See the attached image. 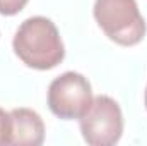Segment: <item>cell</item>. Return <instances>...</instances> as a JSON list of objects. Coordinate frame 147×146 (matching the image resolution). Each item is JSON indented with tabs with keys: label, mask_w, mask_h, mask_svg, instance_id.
Segmentation results:
<instances>
[{
	"label": "cell",
	"mask_w": 147,
	"mask_h": 146,
	"mask_svg": "<svg viewBox=\"0 0 147 146\" xmlns=\"http://www.w3.org/2000/svg\"><path fill=\"white\" fill-rule=\"evenodd\" d=\"M12 48L24 65L36 71L55 69L65 57V46L55 23L43 16L22 21L14 35Z\"/></svg>",
	"instance_id": "cell-1"
},
{
	"label": "cell",
	"mask_w": 147,
	"mask_h": 146,
	"mask_svg": "<svg viewBox=\"0 0 147 146\" xmlns=\"http://www.w3.org/2000/svg\"><path fill=\"white\" fill-rule=\"evenodd\" d=\"M94 19L111 41L134 46L146 36V21L135 0H96Z\"/></svg>",
	"instance_id": "cell-2"
},
{
	"label": "cell",
	"mask_w": 147,
	"mask_h": 146,
	"mask_svg": "<svg viewBox=\"0 0 147 146\" xmlns=\"http://www.w3.org/2000/svg\"><path fill=\"white\" fill-rule=\"evenodd\" d=\"M82 138L91 146L116 145L123 134V115L120 105L106 95L92 98L91 107L79 119Z\"/></svg>",
	"instance_id": "cell-3"
},
{
	"label": "cell",
	"mask_w": 147,
	"mask_h": 146,
	"mask_svg": "<svg viewBox=\"0 0 147 146\" xmlns=\"http://www.w3.org/2000/svg\"><path fill=\"white\" fill-rule=\"evenodd\" d=\"M92 103V89L87 77L69 71L55 77L48 88V107L53 115L72 120L80 119Z\"/></svg>",
	"instance_id": "cell-4"
},
{
	"label": "cell",
	"mask_w": 147,
	"mask_h": 146,
	"mask_svg": "<svg viewBox=\"0 0 147 146\" xmlns=\"http://www.w3.org/2000/svg\"><path fill=\"white\" fill-rule=\"evenodd\" d=\"M10 146H39L45 141V122L31 108L10 110Z\"/></svg>",
	"instance_id": "cell-5"
},
{
	"label": "cell",
	"mask_w": 147,
	"mask_h": 146,
	"mask_svg": "<svg viewBox=\"0 0 147 146\" xmlns=\"http://www.w3.org/2000/svg\"><path fill=\"white\" fill-rule=\"evenodd\" d=\"M10 132H12L10 112H5L0 108V146L10 145Z\"/></svg>",
	"instance_id": "cell-6"
},
{
	"label": "cell",
	"mask_w": 147,
	"mask_h": 146,
	"mask_svg": "<svg viewBox=\"0 0 147 146\" xmlns=\"http://www.w3.org/2000/svg\"><path fill=\"white\" fill-rule=\"evenodd\" d=\"M28 0H0V14L2 16H16L26 7Z\"/></svg>",
	"instance_id": "cell-7"
},
{
	"label": "cell",
	"mask_w": 147,
	"mask_h": 146,
	"mask_svg": "<svg viewBox=\"0 0 147 146\" xmlns=\"http://www.w3.org/2000/svg\"><path fill=\"white\" fill-rule=\"evenodd\" d=\"M144 102H146V108H147V88H146V95H144Z\"/></svg>",
	"instance_id": "cell-8"
}]
</instances>
